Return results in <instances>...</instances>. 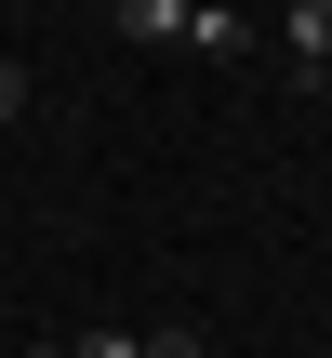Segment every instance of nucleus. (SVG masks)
<instances>
[{
    "label": "nucleus",
    "instance_id": "f257e3e1",
    "mask_svg": "<svg viewBox=\"0 0 332 358\" xmlns=\"http://www.w3.org/2000/svg\"><path fill=\"white\" fill-rule=\"evenodd\" d=\"M279 66L293 80H332V0H293L279 13Z\"/></svg>",
    "mask_w": 332,
    "mask_h": 358
},
{
    "label": "nucleus",
    "instance_id": "f03ea898",
    "mask_svg": "<svg viewBox=\"0 0 332 358\" xmlns=\"http://www.w3.org/2000/svg\"><path fill=\"white\" fill-rule=\"evenodd\" d=\"M240 40H253V27H240L226 0H200V13H186V53H213V66H240Z\"/></svg>",
    "mask_w": 332,
    "mask_h": 358
},
{
    "label": "nucleus",
    "instance_id": "7ed1b4c3",
    "mask_svg": "<svg viewBox=\"0 0 332 358\" xmlns=\"http://www.w3.org/2000/svg\"><path fill=\"white\" fill-rule=\"evenodd\" d=\"M186 13H200V0H120V27H133V40H186Z\"/></svg>",
    "mask_w": 332,
    "mask_h": 358
},
{
    "label": "nucleus",
    "instance_id": "20e7f679",
    "mask_svg": "<svg viewBox=\"0 0 332 358\" xmlns=\"http://www.w3.org/2000/svg\"><path fill=\"white\" fill-rule=\"evenodd\" d=\"M146 358H200V332H186V319H160V332H146Z\"/></svg>",
    "mask_w": 332,
    "mask_h": 358
},
{
    "label": "nucleus",
    "instance_id": "39448f33",
    "mask_svg": "<svg viewBox=\"0 0 332 358\" xmlns=\"http://www.w3.org/2000/svg\"><path fill=\"white\" fill-rule=\"evenodd\" d=\"M13 106H27V66H13V53H0V120H13Z\"/></svg>",
    "mask_w": 332,
    "mask_h": 358
},
{
    "label": "nucleus",
    "instance_id": "423d86ee",
    "mask_svg": "<svg viewBox=\"0 0 332 358\" xmlns=\"http://www.w3.org/2000/svg\"><path fill=\"white\" fill-rule=\"evenodd\" d=\"M13 358H53V345H13Z\"/></svg>",
    "mask_w": 332,
    "mask_h": 358
}]
</instances>
